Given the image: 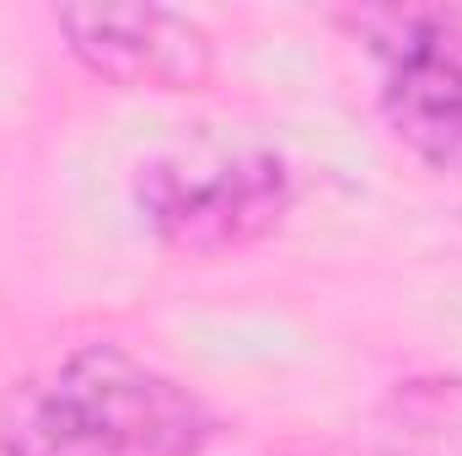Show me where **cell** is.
I'll use <instances>...</instances> for the list:
<instances>
[{
    "mask_svg": "<svg viewBox=\"0 0 462 456\" xmlns=\"http://www.w3.org/2000/svg\"><path fill=\"white\" fill-rule=\"evenodd\" d=\"M216 414L118 343H81L22 381L0 414V456H205Z\"/></svg>",
    "mask_w": 462,
    "mask_h": 456,
    "instance_id": "1",
    "label": "cell"
},
{
    "mask_svg": "<svg viewBox=\"0 0 462 456\" xmlns=\"http://www.w3.org/2000/svg\"><path fill=\"white\" fill-rule=\"evenodd\" d=\"M301 172L269 145H178L134 167V215L156 247L221 258L285 226Z\"/></svg>",
    "mask_w": 462,
    "mask_h": 456,
    "instance_id": "2",
    "label": "cell"
},
{
    "mask_svg": "<svg viewBox=\"0 0 462 456\" xmlns=\"http://www.w3.org/2000/svg\"><path fill=\"white\" fill-rule=\"evenodd\" d=\"M376 65V108L393 140L425 167L462 178V16L430 5H376L349 16Z\"/></svg>",
    "mask_w": 462,
    "mask_h": 456,
    "instance_id": "3",
    "label": "cell"
},
{
    "mask_svg": "<svg viewBox=\"0 0 462 456\" xmlns=\"http://www.w3.org/2000/svg\"><path fill=\"white\" fill-rule=\"evenodd\" d=\"M65 49L118 92H205L216 81V38L172 5H60Z\"/></svg>",
    "mask_w": 462,
    "mask_h": 456,
    "instance_id": "4",
    "label": "cell"
},
{
    "mask_svg": "<svg viewBox=\"0 0 462 456\" xmlns=\"http://www.w3.org/2000/svg\"><path fill=\"white\" fill-rule=\"evenodd\" d=\"M371 456H403V451H371Z\"/></svg>",
    "mask_w": 462,
    "mask_h": 456,
    "instance_id": "5",
    "label": "cell"
}]
</instances>
